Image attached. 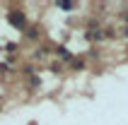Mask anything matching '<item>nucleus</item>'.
Instances as JSON below:
<instances>
[{
  "mask_svg": "<svg viewBox=\"0 0 128 125\" xmlns=\"http://www.w3.org/2000/svg\"><path fill=\"white\" fill-rule=\"evenodd\" d=\"M7 22H10L14 29H24L27 17H24V12H22V10H12V12H7Z\"/></svg>",
  "mask_w": 128,
  "mask_h": 125,
  "instance_id": "obj_1",
  "label": "nucleus"
},
{
  "mask_svg": "<svg viewBox=\"0 0 128 125\" xmlns=\"http://www.w3.org/2000/svg\"><path fill=\"white\" fill-rule=\"evenodd\" d=\"M70 65H72L75 70H82V67H85V62H82V60H78V58H72V60H70Z\"/></svg>",
  "mask_w": 128,
  "mask_h": 125,
  "instance_id": "obj_4",
  "label": "nucleus"
},
{
  "mask_svg": "<svg viewBox=\"0 0 128 125\" xmlns=\"http://www.w3.org/2000/svg\"><path fill=\"white\" fill-rule=\"evenodd\" d=\"M102 36H104L102 31H90V34H87V39H92V41H99Z\"/></svg>",
  "mask_w": 128,
  "mask_h": 125,
  "instance_id": "obj_5",
  "label": "nucleus"
},
{
  "mask_svg": "<svg viewBox=\"0 0 128 125\" xmlns=\"http://www.w3.org/2000/svg\"><path fill=\"white\" fill-rule=\"evenodd\" d=\"M58 7H60V10H72V7H75V2H68V0H60V2H58Z\"/></svg>",
  "mask_w": 128,
  "mask_h": 125,
  "instance_id": "obj_3",
  "label": "nucleus"
},
{
  "mask_svg": "<svg viewBox=\"0 0 128 125\" xmlns=\"http://www.w3.org/2000/svg\"><path fill=\"white\" fill-rule=\"evenodd\" d=\"M56 53H58V56H63L65 60H72V58H70V53H68V48H63V46H58V48H56Z\"/></svg>",
  "mask_w": 128,
  "mask_h": 125,
  "instance_id": "obj_2",
  "label": "nucleus"
}]
</instances>
